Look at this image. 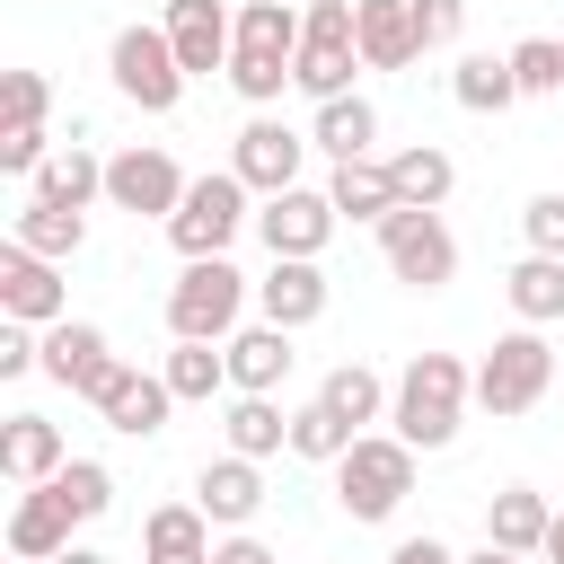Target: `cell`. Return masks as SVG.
<instances>
[{"label":"cell","mask_w":564,"mask_h":564,"mask_svg":"<svg viewBox=\"0 0 564 564\" xmlns=\"http://www.w3.org/2000/svg\"><path fill=\"white\" fill-rule=\"evenodd\" d=\"M467 397H476V370H467L458 352H414V361L397 370L388 423H397V441H414V449H449L458 423H467Z\"/></svg>","instance_id":"6da1fadb"},{"label":"cell","mask_w":564,"mask_h":564,"mask_svg":"<svg viewBox=\"0 0 564 564\" xmlns=\"http://www.w3.org/2000/svg\"><path fill=\"white\" fill-rule=\"evenodd\" d=\"M291 62H300V9L291 0H247L238 9V44H229V88L264 115L291 88Z\"/></svg>","instance_id":"7a4b0ae2"},{"label":"cell","mask_w":564,"mask_h":564,"mask_svg":"<svg viewBox=\"0 0 564 564\" xmlns=\"http://www.w3.org/2000/svg\"><path fill=\"white\" fill-rule=\"evenodd\" d=\"M352 70L361 62V0H308L300 9V62H291V88L300 97H352Z\"/></svg>","instance_id":"3957f363"},{"label":"cell","mask_w":564,"mask_h":564,"mask_svg":"<svg viewBox=\"0 0 564 564\" xmlns=\"http://www.w3.org/2000/svg\"><path fill=\"white\" fill-rule=\"evenodd\" d=\"M414 494V441L397 432H361L344 458H335V502L352 520H397V502Z\"/></svg>","instance_id":"277c9868"},{"label":"cell","mask_w":564,"mask_h":564,"mask_svg":"<svg viewBox=\"0 0 564 564\" xmlns=\"http://www.w3.org/2000/svg\"><path fill=\"white\" fill-rule=\"evenodd\" d=\"M238 308H247V273H238L229 256H194V264L167 282V335L229 344V335H238Z\"/></svg>","instance_id":"5b68a950"},{"label":"cell","mask_w":564,"mask_h":564,"mask_svg":"<svg viewBox=\"0 0 564 564\" xmlns=\"http://www.w3.org/2000/svg\"><path fill=\"white\" fill-rule=\"evenodd\" d=\"M256 212H247V176L238 167H212V176H194L185 185V203L167 212V247L194 264V256H229V238L247 229Z\"/></svg>","instance_id":"8992f818"},{"label":"cell","mask_w":564,"mask_h":564,"mask_svg":"<svg viewBox=\"0 0 564 564\" xmlns=\"http://www.w3.org/2000/svg\"><path fill=\"white\" fill-rule=\"evenodd\" d=\"M555 344L538 335V326H520V335H494V352L476 361V405L485 414H529L546 388H555Z\"/></svg>","instance_id":"52a82bcc"},{"label":"cell","mask_w":564,"mask_h":564,"mask_svg":"<svg viewBox=\"0 0 564 564\" xmlns=\"http://www.w3.org/2000/svg\"><path fill=\"white\" fill-rule=\"evenodd\" d=\"M106 70H115V88L141 106V115H176V97H185V62H176V44H167V26H123L115 44H106Z\"/></svg>","instance_id":"ba28073f"},{"label":"cell","mask_w":564,"mask_h":564,"mask_svg":"<svg viewBox=\"0 0 564 564\" xmlns=\"http://www.w3.org/2000/svg\"><path fill=\"white\" fill-rule=\"evenodd\" d=\"M379 256H388V273H397L405 291H441V282L458 273L449 220H441V212H414V203H397V212L379 220Z\"/></svg>","instance_id":"9c48e42d"},{"label":"cell","mask_w":564,"mask_h":564,"mask_svg":"<svg viewBox=\"0 0 564 564\" xmlns=\"http://www.w3.org/2000/svg\"><path fill=\"white\" fill-rule=\"evenodd\" d=\"M185 185H194V176H185L167 150H141V141H132V150H115V159H106V203H115V212H132V220H141V212H150V220H167V212L185 203Z\"/></svg>","instance_id":"30bf717a"},{"label":"cell","mask_w":564,"mask_h":564,"mask_svg":"<svg viewBox=\"0 0 564 564\" xmlns=\"http://www.w3.org/2000/svg\"><path fill=\"white\" fill-rule=\"evenodd\" d=\"M335 194H317V185H282V194H264V212H256V238L273 247V256H326V238H335Z\"/></svg>","instance_id":"8fae6325"},{"label":"cell","mask_w":564,"mask_h":564,"mask_svg":"<svg viewBox=\"0 0 564 564\" xmlns=\"http://www.w3.org/2000/svg\"><path fill=\"white\" fill-rule=\"evenodd\" d=\"M300 159H308V132H291V123H273V115H247L238 141H229V167L247 176V194L300 185Z\"/></svg>","instance_id":"7c38bea8"},{"label":"cell","mask_w":564,"mask_h":564,"mask_svg":"<svg viewBox=\"0 0 564 564\" xmlns=\"http://www.w3.org/2000/svg\"><path fill=\"white\" fill-rule=\"evenodd\" d=\"M167 44H176V62L194 79H212V70H229L238 9H220V0H167Z\"/></svg>","instance_id":"4fadbf2b"},{"label":"cell","mask_w":564,"mask_h":564,"mask_svg":"<svg viewBox=\"0 0 564 564\" xmlns=\"http://www.w3.org/2000/svg\"><path fill=\"white\" fill-rule=\"evenodd\" d=\"M0 317H26V326H53V317H70L62 308V273H53V256H35V247H0Z\"/></svg>","instance_id":"5bb4252c"},{"label":"cell","mask_w":564,"mask_h":564,"mask_svg":"<svg viewBox=\"0 0 564 564\" xmlns=\"http://www.w3.org/2000/svg\"><path fill=\"white\" fill-rule=\"evenodd\" d=\"M326 300H335V291H326L317 256H273V273L256 282V308H264L273 326H291V335H300V326H317V317H326Z\"/></svg>","instance_id":"9a60e30c"},{"label":"cell","mask_w":564,"mask_h":564,"mask_svg":"<svg viewBox=\"0 0 564 564\" xmlns=\"http://www.w3.org/2000/svg\"><path fill=\"white\" fill-rule=\"evenodd\" d=\"M194 502H203V520L212 529H247L256 511H264V476H256V458H203V476H194Z\"/></svg>","instance_id":"2e32d148"},{"label":"cell","mask_w":564,"mask_h":564,"mask_svg":"<svg viewBox=\"0 0 564 564\" xmlns=\"http://www.w3.org/2000/svg\"><path fill=\"white\" fill-rule=\"evenodd\" d=\"M70 529H79V511H70L53 485H26V494H18V511H9V555L53 564V555L70 546Z\"/></svg>","instance_id":"e0dca14e"},{"label":"cell","mask_w":564,"mask_h":564,"mask_svg":"<svg viewBox=\"0 0 564 564\" xmlns=\"http://www.w3.org/2000/svg\"><path fill=\"white\" fill-rule=\"evenodd\" d=\"M291 361H300V352H291V326H273V317L229 335V388H247V397H273V388L291 379Z\"/></svg>","instance_id":"ac0fdd59"},{"label":"cell","mask_w":564,"mask_h":564,"mask_svg":"<svg viewBox=\"0 0 564 564\" xmlns=\"http://www.w3.org/2000/svg\"><path fill=\"white\" fill-rule=\"evenodd\" d=\"M212 520H203V502H159L150 520H141V564H212Z\"/></svg>","instance_id":"d6986e66"},{"label":"cell","mask_w":564,"mask_h":564,"mask_svg":"<svg viewBox=\"0 0 564 564\" xmlns=\"http://www.w3.org/2000/svg\"><path fill=\"white\" fill-rule=\"evenodd\" d=\"M62 458H70L62 449V423H44V414H9L0 423V476L9 485H44Z\"/></svg>","instance_id":"ffe728a7"},{"label":"cell","mask_w":564,"mask_h":564,"mask_svg":"<svg viewBox=\"0 0 564 564\" xmlns=\"http://www.w3.org/2000/svg\"><path fill=\"white\" fill-rule=\"evenodd\" d=\"M546 529H555V511H546L538 485H502V494L485 502V538L511 546V555H546Z\"/></svg>","instance_id":"44dd1931"},{"label":"cell","mask_w":564,"mask_h":564,"mask_svg":"<svg viewBox=\"0 0 564 564\" xmlns=\"http://www.w3.org/2000/svg\"><path fill=\"white\" fill-rule=\"evenodd\" d=\"M361 62H370V70H405V62H423L414 0H361Z\"/></svg>","instance_id":"7402d4cb"},{"label":"cell","mask_w":564,"mask_h":564,"mask_svg":"<svg viewBox=\"0 0 564 564\" xmlns=\"http://www.w3.org/2000/svg\"><path fill=\"white\" fill-rule=\"evenodd\" d=\"M326 194H335V212H344V220H370V229L397 212V176H388V159H335Z\"/></svg>","instance_id":"603a6c76"},{"label":"cell","mask_w":564,"mask_h":564,"mask_svg":"<svg viewBox=\"0 0 564 564\" xmlns=\"http://www.w3.org/2000/svg\"><path fill=\"white\" fill-rule=\"evenodd\" d=\"M502 291H511V317H520V326H555V317H564V256H538V247H529V256L502 273Z\"/></svg>","instance_id":"cb8c5ba5"},{"label":"cell","mask_w":564,"mask_h":564,"mask_svg":"<svg viewBox=\"0 0 564 564\" xmlns=\"http://www.w3.org/2000/svg\"><path fill=\"white\" fill-rule=\"evenodd\" d=\"M97 194H106V159H97V150H79V141H70V150H53V159L35 167V203H62V212H88Z\"/></svg>","instance_id":"d4e9b609"},{"label":"cell","mask_w":564,"mask_h":564,"mask_svg":"<svg viewBox=\"0 0 564 564\" xmlns=\"http://www.w3.org/2000/svg\"><path fill=\"white\" fill-rule=\"evenodd\" d=\"M167 405H176V388H167L159 370H123V388L106 397V423H115L123 441H150V432H167Z\"/></svg>","instance_id":"484cf974"},{"label":"cell","mask_w":564,"mask_h":564,"mask_svg":"<svg viewBox=\"0 0 564 564\" xmlns=\"http://www.w3.org/2000/svg\"><path fill=\"white\" fill-rule=\"evenodd\" d=\"M449 97H458L467 115H502V106H520V70H511V53H467V62L449 70Z\"/></svg>","instance_id":"4316f807"},{"label":"cell","mask_w":564,"mask_h":564,"mask_svg":"<svg viewBox=\"0 0 564 564\" xmlns=\"http://www.w3.org/2000/svg\"><path fill=\"white\" fill-rule=\"evenodd\" d=\"M308 141H317L326 159H370V141H379V106H370V97H326L317 123H308Z\"/></svg>","instance_id":"83f0119b"},{"label":"cell","mask_w":564,"mask_h":564,"mask_svg":"<svg viewBox=\"0 0 564 564\" xmlns=\"http://www.w3.org/2000/svg\"><path fill=\"white\" fill-rule=\"evenodd\" d=\"M388 176H397V203H414V212H441V203H449V185H458V167H449V150H441V141L397 150V159H388Z\"/></svg>","instance_id":"f1b7e54d"},{"label":"cell","mask_w":564,"mask_h":564,"mask_svg":"<svg viewBox=\"0 0 564 564\" xmlns=\"http://www.w3.org/2000/svg\"><path fill=\"white\" fill-rule=\"evenodd\" d=\"M97 361H106V326H88V317H53L44 326V379L53 388H79Z\"/></svg>","instance_id":"f546056e"},{"label":"cell","mask_w":564,"mask_h":564,"mask_svg":"<svg viewBox=\"0 0 564 564\" xmlns=\"http://www.w3.org/2000/svg\"><path fill=\"white\" fill-rule=\"evenodd\" d=\"M159 379L176 388V405H212V397L229 388V344H194V335H176V352H167Z\"/></svg>","instance_id":"4dcf8cb0"},{"label":"cell","mask_w":564,"mask_h":564,"mask_svg":"<svg viewBox=\"0 0 564 564\" xmlns=\"http://www.w3.org/2000/svg\"><path fill=\"white\" fill-rule=\"evenodd\" d=\"M220 432H229V449L238 458H273V449H291V414L273 405V397H229V414H220Z\"/></svg>","instance_id":"1f68e13d"},{"label":"cell","mask_w":564,"mask_h":564,"mask_svg":"<svg viewBox=\"0 0 564 564\" xmlns=\"http://www.w3.org/2000/svg\"><path fill=\"white\" fill-rule=\"evenodd\" d=\"M317 397H326V405H335V414H344V423L361 432V423H379V414H388V397H397V388H388V379H379L370 361H335Z\"/></svg>","instance_id":"d6a6232c"},{"label":"cell","mask_w":564,"mask_h":564,"mask_svg":"<svg viewBox=\"0 0 564 564\" xmlns=\"http://www.w3.org/2000/svg\"><path fill=\"white\" fill-rule=\"evenodd\" d=\"M352 441H361V432H352V423H344L326 397H308V405L291 414V458H308V467H335Z\"/></svg>","instance_id":"836d02e7"},{"label":"cell","mask_w":564,"mask_h":564,"mask_svg":"<svg viewBox=\"0 0 564 564\" xmlns=\"http://www.w3.org/2000/svg\"><path fill=\"white\" fill-rule=\"evenodd\" d=\"M9 238L62 264V256H79V238H88V220H79V212H62V203H26V212L9 220Z\"/></svg>","instance_id":"e575fe53"},{"label":"cell","mask_w":564,"mask_h":564,"mask_svg":"<svg viewBox=\"0 0 564 564\" xmlns=\"http://www.w3.org/2000/svg\"><path fill=\"white\" fill-rule=\"evenodd\" d=\"M44 485H53V494H62V502H70L79 520H106V511H115V476H106L97 458H62V467H53Z\"/></svg>","instance_id":"d590c367"},{"label":"cell","mask_w":564,"mask_h":564,"mask_svg":"<svg viewBox=\"0 0 564 564\" xmlns=\"http://www.w3.org/2000/svg\"><path fill=\"white\" fill-rule=\"evenodd\" d=\"M44 106H53V79L44 70H0V132L44 123Z\"/></svg>","instance_id":"8d00e7d4"},{"label":"cell","mask_w":564,"mask_h":564,"mask_svg":"<svg viewBox=\"0 0 564 564\" xmlns=\"http://www.w3.org/2000/svg\"><path fill=\"white\" fill-rule=\"evenodd\" d=\"M511 70H520V97H555L564 88V44L529 35V44H511Z\"/></svg>","instance_id":"74e56055"},{"label":"cell","mask_w":564,"mask_h":564,"mask_svg":"<svg viewBox=\"0 0 564 564\" xmlns=\"http://www.w3.org/2000/svg\"><path fill=\"white\" fill-rule=\"evenodd\" d=\"M520 229H529V247H538V256H564V194H529Z\"/></svg>","instance_id":"f35d334b"},{"label":"cell","mask_w":564,"mask_h":564,"mask_svg":"<svg viewBox=\"0 0 564 564\" xmlns=\"http://www.w3.org/2000/svg\"><path fill=\"white\" fill-rule=\"evenodd\" d=\"M414 26H423V53H432V44H458L467 0H414Z\"/></svg>","instance_id":"ab89813d"},{"label":"cell","mask_w":564,"mask_h":564,"mask_svg":"<svg viewBox=\"0 0 564 564\" xmlns=\"http://www.w3.org/2000/svg\"><path fill=\"white\" fill-rule=\"evenodd\" d=\"M44 159H53V150H44V123H26V132H0V167H9V176H35Z\"/></svg>","instance_id":"60d3db41"},{"label":"cell","mask_w":564,"mask_h":564,"mask_svg":"<svg viewBox=\"0 0 564 564\" xmlns=\"http://www.w3.org/2000/svg\"><path fill=\"white\" fill-rule=\"evenodd\" d=\"M123 370H132V361H115V352H106V361H97V370H88V379H79V388H70V397H88V405H97V414H106V397H115V388H123Z\"/></svg>","instance_id":"b9f144b4"},{"label":"cell","mask_w":564,"mask_h":564,"mask_svg":"<svg viewBox=\"0 0 564 564\" xmlns=\"http://www.w3.org/2000/svg\"><path fill=\"white\" fill-rule=\"evenodd\" d=\"M212 564H282V555H273L264 538H247V529H229V538L212 546Z\"/></svg>","instance_id":"7bdbcfd3"},{"label":"cell","mask_w":564,"mask_h":564,"mask_svg":"<svg viewBox=\"0 0 564 564\" xmlns=\"http://www.w3.org/2000/svg\"><path fill=\"white\" fill-rule=\"evenodd\" d=\"M388 564H458V555H449L441 538H397V555H388Z\"/></svg>","instance_id":"ee69618b"},{"label":"cell","mask_w":564,"mask_h":564,"mask_svg":"<svg viewBox=\"0 0 564 564\" xmlns=\"http://www.w3.org/2000/svg\"><path fill=\"white\" fill-rule=\"evenodd\" d=\"M458 564H520V555H511V546H494V538H485V546H476V555H458Z\"/></svg>","instance_id":"f6af8a7d"},{"label":"cell","mask_w":564,"mask_h":564,"mask_svg":"<svg viewBox=\"0 0 564 564\" xmlns=\"http://www.w3.org/2000/svg\"><path fill=\"white\" fill-rule=\"evenodd\" d=\"M53 564H106V555H97V546H62Z\"/></svg>","instance_id":"bcb514c9"},{"label":"cell","mask_w":564,"mask_h":564,"mask_svg":"<svg viewBox=\"0 0 564 564\" xmlns=\"http://www.w3.org/2000/svg\"><path fill=\"white\" fill-rule=\"evenodd\" d=\"M546 564H564V511H555V529H546Z\"/></svg>","instance_id":"7dc6e473"},{"label":"cell","mask_w":564,"mask_h":564,"mask_svg":"<svg viewBox=\"0 0 564 564\" xmlns=\"http://www.w3.org/2000/svg\"><path fill=\"white\" fill-rule=\"evenodd\" d=\"M555 379H564V361H555Z\"/></svg>","instance_id":"c3c4849f"},{"label":"cell","mask_w":564,"mask_h":564,"mask_svg":"<svg viewBox=\"0 0 564 564\" xmlns=\"http://www.w3.org/2000/svg\"><path fill=\"white\" fill-rule=\"evenodd\" d=\"M291 9H308V0H291Z\"/></svg>","instance_id":"681fc988"},{"label":"cell","mask_w":564,"mask_h":564,"mask_svg":"<svg viewBox=\"0 0 564 564\" xmlns=\"http://www.w3.org/2000/svg\"><path fill=\"white\" fill-rule=\"evenodd\" d=\"M18 564H26V555H18Z\"/></svg>","instance_id":"f907efd6"}]
</instances>
